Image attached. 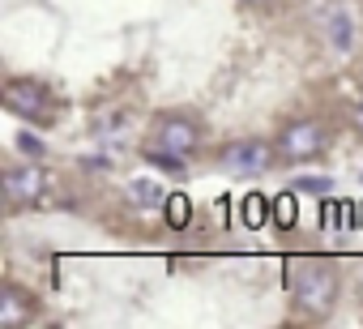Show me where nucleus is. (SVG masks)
<instances>
[{"label":"nucleus","instance_id":"obj_4","mask_svg":"<svg viewBox=\"0 0 363 329\" xmlns=\"http://www.w3.org/2000/svg\"><path fill=\"white\" fill-rule=\"evenodd\" d=\"M154 145H162V150H175V154H197L201 150V137H206V128L193 120V116H184V111H171V116H158L154 120Z\"/></svg>","mask_w":363,"mask_h":329},{"label":"nucleus","instance_id":"obj_10","mask_svg":"<svg viewBox=\"0 0 363 329\" xmlns=\"http://www.w3.org/2000/svg\"><path fill=\"white\" fill-rule=\"evenodd\" d=\"M145 162H154V167H162V172H171V176H189V167H184V154H175V150H162V145H150L145 150Z\"/></svg>","mask_w":363,"mask_h":329},{"label":"nucleus","instance_id":"obj_8","mask_svg":"<svg viewBox=\"0 0 363 329\" xmlns=\"http://www.w3.org/2000/svg\"><path fill=\"white\" fill-rule=\"evenodd\" d=\"M0 189H5V197L13 206H35L43 197V172L35 167V162H22V167H9L5 180H0Z\"/></svg>","mask_w":363,"mask_h":329},{"label":"nucleus","instance_id":"obj_5","mask_svg":"<svg viewBox=\"0 0 363 329\" xmlns=\"http://www.w3.org/2000/svg\"><path fill=\"white\" fill-rule=\"evenodd\" d=\"M48 86L35 77H9L5 82V107L22 120H43L48 116Z\"/></svg>","mask_w":363,"mask_h":329},{"label":"nucleus","instance_id":"obj_9","mask_svg":"<svg viewBox=\"0 0 363 329\" xmlns=\"http://www.w3.org/2000/svg\"><path fill=\"white\" fill-rule=\"evenodd\" d=\"M128 201H133L137 210H154V206H167V197H162V189H158L154 180H133V184H128Z\"/></svg>","mask_w":363,"mask_h":329},{"label":"nucleus","instance_id":"obj_15","mask_svg":"<svg viewBox=\"0 0 363 329\" xmlns=\"http://www.w3.org/2000/svg\"><path fill=\"white\" fill-rule=\"evenodd\" d=\"M354 124H359V133H363V103L354 107Z\"/></svg>","mask_w":363,"mask_h":329},{"label":"nucleus","instance_id":"obj_16","mask_svg":"<svg viewBox=\"0 0 363 329\" xmlns=\"http://www.w3.org/2000/svg\"><path fill=\"white\" fill-rule=\"evenodd\" d=\"M240 5H252L257 9V5H269V0H240Z\"/></svg>","mask_w":363,"mask_h":329},{"label":"nucleus","instance_id":"obj_7","mask_svg":"<svg viewBox=\"0 0 363 329\" xmlns=\"http://www.w3.org/2000/svg\"><path fill=\"white\" fill-rule=\"evenodd\" d=\"M35 316H39V299H35L30 291H22V286H13V282L0 286V329H22V325H30Z\"/></svg>","mask_w":363,"mask_h":329},{"label":"nucleus","instance_id":"obj_12","mask_svg":"<svg viewBox=\"0 0 363 329\" xmlns=\"http://www.w3.org/2000/svg\"><path fill=\"white\" fill-rule=\"evenodd\" d=\"M18 145H22V154H30V158H43V154H48V145H43L35 133H18Z\"/></svg>","mask_w":363,"mask_h":329},{"label":"nucleus","instance_id":"obj_3","mask_svg":"<svg viewBox=\"0 0 363 329\" xmlns=\"http://www.w3.org/2000/svg\"><path fill=\"white\" fill-rule=\"evenodd\" d=\"M274 145H278V158H286V162H308V158H316V154L329 145V137H325V128H320L316 120H291V124L278 128Z\"/></svg>","mask_w":363,"mask_h":329},{"label":"nucleus","instance_id":"obj_14","mask_svg":"<svg viewBox=\"0 0 363 329\" xmlns=\"http://www.w3.org/2000/svg\"><path fill=\"white\" fill-rule=\"evenodd\" d=\"M278 206H282V210H278V214H282V223H291V218H295V210H291V197H282Z\"/></svg>","mask_w":363,"mask_h":329},{"label":"nucleus","instance_id":"obj_2","mask_svg":"<svg viewBox=\"0 0 363 329\" xmlns=\"http://www.w3.org/2000/svg\"><path fill=\"white\" fill-rule=\"evenodd\" d=\"M278 145L261 141V137H235L218 150V172L227 176H240V180H257L269 172V162H274Z\"/></svg>","mask_w":363,"mask_h":329},{"label":"nucleus","instance_id":"obj_13","mask_svg":"<svg viewBox=\"0 0 363 329\" xmlns=\"http://www.w3.org/2000/svg\"><path fill=\"white\" fill-rule=\"evenodd\" d=\"M299 189H303V193H325L329 180H299Z\"/></svg>","mask_w":363,"mask_h":329},{"label":"nucleus","instance_id":"obj_11","mask_svg":"<svg viewBox=\"0 0 363 329\" xmlns=\"http://www.w3.org/2000/svg\"><path fill=\"white\" fill-rule=\"evenodd\" d=\"M167 223H171V227H184V223H189V201H184V197H171V201H167Z\"/></svg>","mask_w":363,"mask_h":329},{"label":"nucleus","instance_id":"obj_6","mask_svg":"<svg viewBox=\"0 0 363 329\" xmlns=\"http://www.w3.org/2000/svg\"><path fill=\"white\" fill-rule=\"evenodd\" d=\"M320 35H325L329 52H337V56H350V52H354V43H359L354 13H350L346 5H333V9H325V18H320Z\"/></svg>","mask_w":363,"mask_h":329},{"label":"nucleus","instance_id":"obj_1","mask_svg":"<svg viewBox=\"0 0 363 329\" xmlns=\"http://www.w3.org/2000/svg\"><path fill=\"white\" fill-rule=\"evenodd\" d=\"M337 265L325 257H299L291 261V299L299 312L308 316H329V308L337 303Z\"/></svg>","mask_w":363,"mask_h":329}]
</instances>
